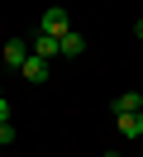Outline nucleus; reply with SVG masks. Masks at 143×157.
Returning a JSON list of instances; mask_svg holds the SVG:
<instances>
[{
    "instance_id": "423d86ee",
    "label": "nucleus",
    "mask_w": 143,
    "mask_h": 157,
    "mask_svg": "<svg viewBox=\"0 0 143 157\" xmlns=\"http://www.w3.org/2000/svg\"><path fill=\"white\" fill-rule=\"evenodd\" d=\"M114 124H119L124 138H143V109H138V114H119Z\"/></svg>"
},
{
    "instance_id": "f03ea898",
    "label": "nucleus",
    "mask_w": 143,
    "mask_h": 157,
    "mask_svg": "<svg viewBox=\"0 0 143 157\" xmlns=\"http://www.w3.org/2000/svg\"><path fill=\"white\" fill-rule=\"evenodd\" d=\"M29 48H34L38 57H48V62H57V57H62V38H57V33H43V29L34 33V43H29Z\"/></svg>"
},
{
    "instance_id": "20e7f679",
    "label": "nucleus",
    "mask_w": 143,
    "mask_h": 157,
    "mask_svg": "<svg viewBox=\"0 0 143 157\" xmlns=\"http://www.w3.org/2000/svg\"><path fill=\"white\" fill-rule=\"evenodd\" d=\"M48 71H53V62H48V57H38V52H29V62L19 67V76L38 86V81H48Z\"/></svg>"
},
{
    "instance_id": "0eeeda50",
    "label": "nucleus",
    "mask_w": 143,
    "mask_h": 157,
    "mask_svg": "<svg viewBox=\"0 0 143 157\" xmlns=\"http://www.w3.org/2000/svg\"><path fill=\"white\" fill-rule=\"evenodd\" d=\"M81 52H86V33H62V57H81Z\"/></svg>"
},
{
    "instance_id": "1a4fd4ad",
    "label": "nucleus",
    "mask_w": 143,
    "mask_h": 157,
    "mask_svg": "<svg viewBox=\"0 0 143 157\" xmlns=\"http://www.w3.org/2000/svg\"><path fill=\"white\" fill-rule=\"evenodd\" d=\"M10 114H14V109H10V100L0 95V124H10Z\"/></svg>"
},
{
    "instance_id": "39448f33",
    "label": "nucleus",
    "mask_w": 143,
    "mask_h": 157,
    "mask_svg": "<svg viewBox=\"0 0 143 157\" xmlns=\"http://www.w3.org/2000/svg\"><path fill=\"white\" fill-rule=\"evenodd\" d=\"M110 109H114V114H138V109H143V95H138V90H119V95L110 100Z\"/></svg>"
},
{
    "instance_id": "f257e3e1",
    "label": "nucleus",
    "mask_w": 143,
    "mask_h": 157,
    "mask_svg": "<svg viewBox=\"0 0 143 157\" xmlns=\"http://www.w3.org/2000/svg\"><path fill=\"white\" fill-rule=\"evenodd\" d=\"M38 29H43V33H57V38H62V33H72V14H67L62 5H53V10H43Z\"/></svg>"
},
{
    "instance_id": "9d476101",
    "label": "nucleus",
    "mask_w": 143,
    "mask_h": 157,
    "mask_svg": "<svg viewBox=\"0 0 143 157\" xmlns=\"http://www.w3.org/2000/svg\"><path fill=\"white\" fill-rule=\"evenodd\" d=\"M133 38H138V43H143V19H138V24H133Z\"/></svg>"
},
{
    "instance_id": "7ed1b4c3",
    "label": "nucleus",
    "mask_w": 143,
    "mask_h": 157,
    "mask_svg": "<svg viewBox=\"0 0 143 157\" xmlns=\"http://www.w3.org/2000/svg\"><path fill=\"white\" fill-rule=\"evenodd\" d=\"M29 52H34V48H29L24 38H10L0 57H5V67H10V71H19V67H24V62H29Z\"/></svg>"
},
{
    "instance_id": "9b49d317",
    "label": "nucleus",
    "mask_w": 143,
    "mask_h": 157,
    "mask_svg": "<svg viewBox=\"0 0 143 157\" xmlns=\"http://www.w3.org/2000/svg\"><path fill=\"white\" fill-rule=\"evenodd\" d=\"M119 157H124V152H119Z\"/></svg>"
},
{
    "instance_id": "6e6552de",
    "label": "nucleus",
    "mask_w": 143,
    "mask_h": 157,
    "mask_svg": "<svg viewBox=\"0 0 143 157\" xmlns=\"http://www.w3.org/2000/svg\"><path fill=\"white\" fill-rule=\"evenodd\" d=\"M0 147H14V124H0Z\"/></svg>"
}]
</instances>
